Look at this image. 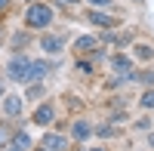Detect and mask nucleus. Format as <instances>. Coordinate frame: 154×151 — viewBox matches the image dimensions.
Here are the masks:
<instances>
[{"instance_id":"obj_1","label":"nucleus","mask_w":154,"mask_h":151,"mask_svg":"<svg viewBox=\"0 0 154 151\" xmlns=\"http://www.w3.org/2000/svg\"><path fill=\"white\" fill-rule=\"evenodd\" d=\"M53 22H56V12H53V6H46L43 0H34V3H28V9H25V28L46 31Z\"/></svg>"},{"instance_id":"obj_10","label":"nucleus","mask_w":154,"mask_h":151,"mask_svg":"<svg viewBox=\"0 0 154 151\" xmlns=\"http://www.w3.org/2000/svg\"><path fill=\"white\" fill-rule=\"evenodd\" d=\"M111 68L117 71V74H130V71H133V59L120 53V56H114V59H111Z\"/></svg>"},{"instance_id":"obj_22","label":"nucleus","mask_w":154,"mask_h":151,"mask_svg":"<svg viewBox=\"0 0 154 151\" xmlns=\"http://www.w3.org/2000/svg\"><path fill=\"white\" fill-rule=\"evenodd\" d=\"M9 3H12V0H0V12H3V9H6Z\"/></svg>"},{"instance_id":"obj_6","label":"nucleus","mask_w":154,"mask_h":151,"mask_svg":"<svg viewBox=\"0 0 154 151\" xmlns=\"http://www.w3.org/2000/svg\"><path fill=\"white\" fill-rule=\"evenodd\" d=\"M0 102H3V114H6V117H19V114H22V96L6 93Z\"/></svg>"},{"instance_id":"obj_11","label":"nucleus","mask_w":154,"mask_h":151,"mask_svg":"<svg viewBox=\"0 0 154 151\" xmlns=\"http://www.w3.org/2000/svg\"><path fill=\"white\" fill-rule=\"evenodd\" d=\"M9 145H12V148H19V151L34 148V145H31V136L25 133V130H16V133H12V142H9Z\"/></svg>"},{"instance_id":"obj_19","label":"nucleus","mask_w":154,"mask_h":151,"mask_svg":"<svg viewBox=\"0 0 154 151\" xmlns=\"http://www.w3.org/2000/svg\"><path fill=\"white\" fill-rule=\"evenodd\" d=\"M86 3H89V6H96V9H105V6L114 3V0H86Z\"/></svg>"},{"instance_id":"obj_25","label":"nucleus","mask_w":154,"mask_h":151,"mask_svg":"<svg viewBox=\"0 0 154 151\" xmlns=\"http://www.w3.org/2000/svg\"><path fill=\"white\" fill-rule=\"evenodd\" d=\"M3 96H6V93H3V80H0V99H3Z\"/></svg>"},{"instance_id":"obj_16","label":"nucleus","mask_w":154,"mask_h":151,"mask_svg":"<svg viewBox=\"0 0 154 151\" xmlns=\"http://www.w3.org/2000/svg\"><path fill=\"white\" fill-rule=\"evenodd\" d=\"M93 133H96V136H102V139H114V136H117V130H114V127H108V123H102V127H96Z\"/></svg>"},{"instance_id":"obj_8","label":"nucleus","mask_w":154,"mask_h":151,"mask_svg":"<svg viewBox=\"0 0 154 151\" xmlns=\"http://www.w3.org/2000/svg\"><path fill=\"white\" fill-rule=\"evenodd\" d=\"M43 145H46V148H53V151H68L71 142H68L62 133H46V136H43Z\"/></svg>"},{"instance_id":"obj_13","label":"nucleus","mask_w":154,"mask_h":151,"mask_svg":"<svg viewBox=\"0 0 154 151\" xmlns=\"http://www.w3.org/2000/svg\"><path fill=\"white\" fill-rule=\"evenodd\" d=\"M133 49H136V59H142V62L145 59H154V46L151 43H136Z\"/></svg>"},{"instance_id":"obj_2","label":"nucleus","mask_w":154,"mask_h":151,"mask_svg":"<svg viewBox=\"0 0 154 151\" xmlns=\"http://www.w3.org/2000/svg\"><path fill=\"white\" fill-rule=\"evenodd\" d=\"M28 74H31V59L25 53H16L6 62V77L16 80V83H28Z\"/></svg>"},{"instance_id":"obj_12","label":"nucleus","mask_w":154,"mask_h":151,"mask_svg":"<svg viewBox=\"0 0 154 151\" xmlns=\"http://www.w3.org/2000/svg\"><path fill=\"white\" fill-rule=\"evenodd\" d=\"M96 37L93 34H83V37H77V40H74V49H77V53H93V49H96Z\"/></svg>"},{"instance_id":"obj_26","label":"nucleus","mask_w":154,"mask_h":151,"mask_svg":"<svg viewBox=\"0 0 154 151\" xmlns=\"http://www.w3.org/2000/svg\"><path fill=\"white\" fill-rule=\"evenodd\" d=\"M0 46H3V28H0Z\"/></svg>"},{"instance_id":"obj_28","label":"nucleus","mask_w":154,"mask_h":151,"mask_svg":"<svg viewBox=\"0 0 154 151\" xmlns=\"http://www.w3.org/2000/svg\"><path fill=\"white\" fill-rule=\"evenodd\" d=\"M0 142H3V133H0Z\"/></svg>"},{"instance_id":"obj_30","label":"nucleus","mask_w":154,"mask_h":151,"mask_svg":"<svg viewBox=\"0 0 154 151\" xmlns=\"http://www.w3.org/2000/svg\"><path fill=\"white\" fill-rule=\"evenodd\" d=\"M139 151H148V148H139Z\"/></svg>"},{"instance_id":"obj_20","label":"nucleus","mask_w":154,"mask_h":151,"mask_svg":"<svg viewBox=\"0 0 154 151\" xmlns=\"http://www.w3.org/2000/svg\"><path fill=\"white\" fill-rule=\"evenodd\" d=\"M136 127H139V130H151V120H148V117H142V120H136Z\"/></svg>"},{"instance_id":"obj_7","label":"nucleus","mask_w":154,"mask_h":151,"mask_svg":"<svg viewBox=\"0 0 154 151\" xmlns=\"http://www.w3.org/2000/svg\"><path fill=\"white\" fill-rule=\"evenodd\" d=\"M71 136H74L77 142H86L89 136H93V127H89V120H83V117H80V120H74V123H71Z\"/></svg>"},{"instance_id":"obj_18","label":"nucleus","mask_w":154,"mask_h":151,"mask_svg":"<svg viewBox=\"0 0 154 151\" xmlns=\"http://www.w3.org/2000/svg\"><path fill=\"white\" fill-rule=\"evenodd\" d=\"M28 99H37V96H43V83H28V93H25Z\"/></svg>"},{"instance_id":"obj_3","label":"nucleus","mask_w":154,"mask_h":151,"mask_svg":"<svg viewBox=\"0 0 154 151\" xmlns=\"http://www.w3.org/2000/svg\"><path fill=\"white\" fill-rule=\"evenodd\" d=\"M46 74H53V62H31V74H28V83H40L43 77H46ZM28 83H25V86H28Z\"/></svg>"},{"instance_id":"obj_24","label":"nucleus","mask_w":154,"mask_h":151,"mask_svg":"<svg viewBox=\"0 0 154 151\" xmlns=\"http://www.w3.org/2000/svg\"><path fill=\"white\" fill-rule=\"evenodd\" d=\"M31 151H53V148H46V145H43V148H31Z\"/></svg>"},{"instance_id":"obj_31","label":"nucleus","mask_w":154,"mask_h":151,"mask_svg":"<svg viewBox=\"0 0 154 151\" xmlns=\"http://www.w3.org/2000/svg\"><path fill=\"white\" fill-rule=\"evenodd\" d=\"M31 3H34V0H31Z\"/></svg>"},{"instance_id":"obj_5","label":"nucleus","mask_w":154,"mask_h":151,"mask_svg":"<svg viewBox=\"0 0 154 151\" xmlns=\"http://www.w3.org/2000/svg\"><path fill=\"white\" fill-rule=\"evenodd\" d=\"M62 43H65V37H59V34H43L40 37V46H43L46 56H59L62 53Z\"/></svg>"},{"instance_id":"obj_17","label":"nucleus","mask_w":154,"mask_h":151,"mask_svg":"<svg viewBox=\"0 0 154 151\" xmlns=\"http://www.w3.org/2000/svg\"><path fill=\"white\" fill-rule=\"evenodd\" d=\"M136 80L142 83V86H154V71H139V74H136Z\"/></svg>"},{"instance_id":"obj_29","label":"nucleus","mask_w":154,"mask_h":151,"mask_svg":"<svg viewBox=\"0 0 154 151\" xmlns=\"http://www.w3.org/2000/svg\"><path fill=\"white\" fill-rule=\"evenodd\" d=\"M133 3H142V0H133Z\"/></svg>"},{"instance_id":"obj_9","label":"nucleus","mask_w":154,"mask_h":151,"mask_svg":"<svg viewBox=\"0 0 154 151\" xmlns=\"http://www.w3.org/2000/svg\"><path fill=\"white\" fill-rule=\"evenodd\" d=\"M86 19L93 22V25H99V28H105V31H111V28H114V19H111V16H105V12H99V9H93Z\"/></svg>"},{"instance_id":"obj_14","label":"nucleus","mask_w":154,"mask_h":151,"mask_svg":"<svg viewBox=\"0 0 154 151\" xmlns=\"http://www.w3.org/2000/svg\"><path fill=\"white\" fill-rule=\"evenodd\" d=\"M139 105H142L145 111H151V108H154V86H148V90L139 96Z\"/></svg>"},{"instance_id":"obj_21","label":"nucleus","mask_w":154,"mask_h":151,"mask_svg":"<svg viewBox=\"0 0 154 151\" xmlns=\"http://www.w3.org/2000/svg\"><path fill=\"white\" fill-rule=\"evenodd\" d=\"M148 148L154 151V133H148Z\"/></svg>"},{"instance_id":"obj_4","label":"nucleus","mask_w":154,"mask_h":151,"mask_svg":"<svg viewBox=\"0 0 154 151\" xmlns=\"http://www.w3.org/2000/svg\"><path fill=\"white\" fill-rule=\"evenodd\" d=\"M53 120H56V108H53V102H43L40 108L34 111V123H37V127H49Z\"/></svg>"},{"instance_id":"obj_27","label":"nucleus","mask_w":154,"mask_h":151,"mask_svg":"<svg viewBox=\"0 0 154 151\" xmlns=\"http://www.w3.org/2000/svg\"><path fill=\"white\" fill-rule=\"evenodd\" d=\"M89 151H105V148H89Z\"/></svg>"},{"instance_id":"obj_15","label":"nucleus","mask_w":154,"mask_h":151,"mask_svg":"<svg viewBox=\"0 0 154 151\" xmlns=\"http://www.w3.org/2000/svg\"><path fill=\"white\" fill-rule=\"evenodd\" d=\"M25 40H28V31H19V34H12V40H9V46L16 49V53H22V46H25Z\"/></svg>"},{"instance_id":"obj_23","label":"nucleus","mask_w":154,"mask_h":151,"mask_svg":"<svg viewBox=\"0 0 154 151\" xmlns=\"http://www.w3.org/2000/svg\"><path fill=\"white\" fill-rule=\"evenodd\" d=\"M62 3H65V6H74V3H80V0H62Z\"/></svg>"}]
</instances>
